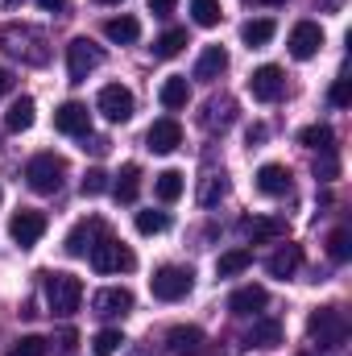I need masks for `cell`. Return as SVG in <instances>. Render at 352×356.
<instances>
[{"label": "cell", "instance_id": "1", "mask_svg": "<svg viewBox=\"0 0 352 356\" xmlns=\"http://www.w3.org/2000/svg\"><path fill=\"white\" fill-rule=\"evenodd\" d=\"M79 302H83V282H79L75 273H46V307H50L58 319L75 315Z\"/></svg>", "mask_w": 352, "mask_h": 356}, {"label": "cell", "instance_id": "2", "mask_svg": "<svg viewBox=\"0 0 352 356\" xmlns=\"http://www.w3.org/2000/svg\"><path fill=\"white\" fill-rule=\"evenodd\" d=\"M25 182H29V191H38V195L63 191V182H67V158H58V154H38V158H29Z\"/></svg>", "mask_w": 352, "mask_h": 356}, {"label": "cell", "instance_id": "3", "mask_svg": "<svg viewBox=\"0 0 352 356\" xmlns=\"http://www.w3.org/2000/svg\"><path fill=\"white\" fill-rule=\"evenodd\" d=\"M307 336H311L319 348H340L344 336H349V319H344V311H340V307H319V311H311V319H307Z\"/></svg>", "mask_w": 352, "mask_h": 356}, {"label": "cell", "instance_id": "4", "mask_svg": "<svg viewBox=\"0 0 352 356\" xmlns=\"http://www.w3.org/2000/svg\"><path fill=\"white\" fill-rule=\"evenodd\" d=\"M0 46H4L13 58H21V63H33V67H42V63L50 58V50H46V38H42L38 29H17V25H8V29H0Z\"/></svg>", "mask_w": 352, "mask_h": 356}, {"label": "cell", "instance_id": "5", "mask_svg": "<svg viewBox=\"0 0 352 356\" xmlns=\"http://www.w3.org/2000/svg\"><path fill=\"white\" fill-rule=\"evenodd\" d=\"M191 286H195V273H191L186 266H162L154 277H150V290H154V298H162V302L186 298Z\"/></svg>", "mask_w": 352, "mask_h": 356}, {"label": "cell", "instance_id": "6", "mask_svg": "<svg viewBox=\"0 0 352 356\" xmlns=\"http://www.w3.org/2000/svg\"><path fill=\"white\" fill-rule=\"evenodd\" d=\"M88 257H91V269H95V273H129V269L137 266L133 249L120 245V241H112V236H104Z\"/></svg>", "mask_w": 352, "mask_h": 356}, {"label": "cell", "instance_id": "7", "mask_svg": "<svg viewBox=\"0 0 352 356\" xmlns=\"http://www.w3.org/2000/svg\"><path fill=\"white\" fill-rule=\"evenodd\" d=\"M99 63H104V50L91 38H75L67 46V75H71V83H88V75L99 71Z\"/></svg>", "mask_w": 352, "mask_h": 356}, {"label": "cell", "instance_id": "8", "mask_svg": "<svg viewBox=\"0 0 352 356\" xmlns=\"http://www.w3.org/2000/svg\"><path fill=\"white\" fill-rule=\"evenodd\" d=\"M95 108H99L112 124H125V120H133L137 99H133V91L125 88V83H108V88H99V95H95Z\"/></svg>", "mask_w": 352, "mask_h": 356}, {"label": "cell", "instance_id": "9", "mask_svg": "<svg viewBox=\"0 0 352 356\" xmlns=\"http://www.w3.org/2000/svg\"><path fill=\"white\" fill-rule=\"evenodd\" d=\"M8 236H13L21 249H33V245L46 236V216H42V211H29V207H21V211L8 220Z\"/></svg>", "mask_w": 352, "mask_h": 356}, {"label": "cell", "instance_id": "10", "mask_svg": "<svg viewBox=\"0 0 352 356\" xmlns=\"http://www.w3.org/2000/svg\"><path fill=\"white\" fill-rule=\"evenodd\" d=\"M91 311H95L99 319H120V315L133 311V294H129L125 286H104V290L91 294Z\"/></svg>", "mask_w": 352, "mask_h": 356}, {"label": "cell", "instance_id": "11", "mask_svg": "<svg viewBox=\"0 0 352 356\" xmlns=\"http://www.w3.org/2000/svg\"><path fill=\"white\" fill-rule=\"evenodd\" d=\"M99 241H104V220H99V216H88V220H79V224L67 232V253H71V257H88Z\"/></svg>", "mask_w": 352, "mask_h": 356}, {"label": "cell", "instance_id": "12", "mask_svg": "<svg viewBox=\"0 0 352 356\" xmlns=\"http://www.w3.org/2000/svg\"><path fill=\"white\" fill-rule=\"evenodd\" d=\"M54 129H58V133H67V137H88V133H91L88 104H79V99L58 104V112H54Z\"/></svg>", "mask_w": 352, "mask_h": 356}, {"label": "cell", "instance_id": "13", "mask_svg": "<svg viewBox=\"0 0 352 356\" xmlns=\"http://www.w3.org/2000/svg\"><path fill=\"white\" fill-rule=\"evenodd\" d=\"M145 145H150L154 154H175L178 145H182V124H178L175 116L154 120V124H150V133H145Z\"/></svg>", "mask_w": 352, "mask_h": 356}, {"label": "cell", "instance_id": "14", "mask_svg": "<svg viewBox=\"0 0 352 356\" xmlns=\"http://www.w3.org/2000/svg\"><path fill=\"white\" fill-rule=\"evenodd\" d=\"M286 88V79H282V67H273V63H265L257 67L253 75H249V91H253V99H262V104H273L278 95Z\"/></svg>", "mask_w": 352, "mask_h": 356}, {"label": "cell", "instance_id": "15", "mask_svg": "<svg viewBox=\"0 0 352 356\" xmlns=\"http://www.w3.org/2000/svg\"><path fill=\"white\" fill-rule=\"evenodd\" d=\"M319 46H323V29H319L315 21H298V25L290 29V54H294V58H315Z\"/></svg>", "mask_w": 352, "mask_h": 356}, {"label": "cell", "instance_id": "16", "mask_svg": "<svg viewBox=\"0 0 352 356\" xmlns=\"http://www.w3.org/2000/svg\"><path fill=\"white\" fill-rule=\"evenodd\" d=\"M265 302H269V290L265 286H241V290H232V298H228V311L232 315H241V319H249V315H257Z\"/></svg>", "mask_w": 352, "mask_h": 356}, {"label": "cell", "instance_id": "17", "mask_svg": "<svg viewBox=\"0 0 352 356\" xmlns=\"http://www.w3.org/2000/svg\"><path fill=\"white\" fill-rule=\"evenodd\" d=\"M257 191L262 195H290V170L282 166V162H265L262 170H257Z\"/></svg>", "mask_w": 352, "mask_h": 356}, {"label": "cell", "instance_id": "18", "mask_svg": "<svg viewBox=\"0 0 352 356\" xmlns=\"http://www.w3.org/2000/svg\"><path fill=\"white\" fill-rule=\"evenodd\" d=\"M228 71V50L224 46H207L195 63V79H220Z\"/></svg>", "mask_w": 352, "mask_h": 356}, {"label": "cell", "instance_id": "19", "mask_svg": "<svg viewBox=\"0 0 352 356\" xmlns=\"http://www.w3.org/2000/svg\"><path fill=\"white\" fill-rule=\"evenodd\" d=\"M137 191H141V166L137 162H125L116 182H112V195H116V203H133Z\"/></svg>", "mask_w": 352, "mask_h": 356}, {"label": "cell", "instance_id": "20", "mask_svg": "<svg viewBox=\"0 0 352 356\" xmlns=\"http://www.w3.org/2000/svg\"><path fill=\"white\" fill-rule=\"evenodd\" d=\"M166 344H170L175 356H199L203 353V332L199 327H170Z\"/></svg>", "mask_w": 352, "mask_h": 356}, {"label": "cell", "instance_id": "21", "mask_svg": "<svg viewBox=\"0 0 352 356\" xmlns=\"http://www.w3.org/2000/svg\"><path fill=\"white\" fill-rule=\"evenodd\" d=\"M298 266H303V249H298V245H282V249L265 261V269H269L273 277H294Z\"/></svg>", "mask_w": 352, "mask_h": 356}, {"label": "cell", "instance_id": "22", "mask_svg": "<svg viewBox=\"0 0 352 356\" xmlns=\"http://www.w3.org/2000/svg\"><path fill=\"white\" fill-rule=\"evenodd\" d=\"M104 38L116 42V46H133V42L141 38V21H137V17H112V21L104 25Z\"/></svg>", "mask_w": 352, "mask_h": 356}, {"label": "cell", "instance_id": "23", "mask_svg": "<svg viewBox=\"0 0 352 356\" xmlns=\"http://www.w3.org/2000/svg\"><path fill=\"white\" fill-rule=\"evenodd\" d=\"M232 120H237V104H232L228 95L207 99V112H203V124H207V129H228Z\"/></svg>", "mask_w": 352, "mask_h": 356}, {"label": "cell", "instance_id": "24", "mask_svg": "<svg viewBox=\"0 0 352 356\" xmlns=\"http://www.w3.org/2000/svg\"><path fill=\"white\" fill-rule=\"evenodd\" d=\"M158 99H162V108L166 112H178V108H186V99H191V88H186V75H170L162 91H158Z\"/></svg>", "mask_w": 352, "mask_h": 356}, {"label": "cell", "instance_id": "25", "mask_svg": "<svg viewBox=\"0 0 352 356\" xmlns=\"http://www.w3.org/2000/svg\"><path fill=\"white\" fill-rule=\"evenodd\" d=\"M33 99L29 95H21V99H13L8 104V116H4V124H8V133H25V129H33Z\"/></svg>", "mask_w": 352, "mask_h": 356}, {"label": "cell", "instance_id": "26", "mask_svg": "<svg viewBox=\"0 0 352 356\" xmlns=\"http://www.w3.org/2000/svg\"><path fill=\"white\" fill-rule=\"evenodd\" d=\"M273 21L269 17H257V21H245L241 25V42L249 46V50H262V46H269V38H273Z\"/></svg>", "mask_w": 352, "mask_h": 356}, {"label": "cell", "instance_id": "27", "mask_svg": "<svg viewBox=\"0 0 352 356\" xmlns=\"http://www.w3.org/2000/svg\"><path fill=\"white\" fill-rule=\"evenodd\" d=\"M241 232H245L253 245H262V241H278V236H286V224H282V220H245Z\"/></svg>", "mask_w": 352, "mask_h": 356}, {"label": "cell", "instance_id": "28", "mask_svg": "<svg viewBox=\"0 0 352 356\" xmlns=\"http://www.w3.org/2000/svg\"><path fill=\"white\" fill-rule=\"evenodd\" d=\"M224 195H228V175H224V170H220V175L211 170V175H203V178H199V203H203V207L220 203Z\"/></svg>", "mask_w": 352, "mask_h": 356}, {"label": "cell", "instance_id": "29", "mask_svg": "<svg viewBox=\"0 0 352 356\" xmlns=\"http://www.w3.org/2000/svg\"><path fill=\"white\" fill-rule=\"evenodd\" d=\"M249 266H253V253H249V249H228V253H220L216 273H220V277H232V273H245Z\"/></svg>", "mask_w": 352, "mask_h": 356}, {"label": "cell", "instance_id": "30", "mask_svg": "<svg viewBox=\"0 0 352 356\" xmlns=\"http://www.w3.org/2000/svg\"><path fill=\"white\" fill-rule=\"evenodd\" d=\"M249 344H257V348H273V344H282V323H278V319H257L253 332H249Z\"/></svg>", "mask_w": 352, "mask_h": 356}, {"label": "cell", "instance_id": "31", "mask_svg": "<svg viewBox=\"0 0 352 356\" xmlns=\"http://www.w3.org/2000/svg\"><path fill=\"white\" fill-rule=\"evenodd\" d=\"M307 149H319V154H328V149H336V133L328 129V124H311V129H303V137H298Z\"/></svg>", "mask_w": 352, "mask_h": 356}, {"label": "cell", "instance_id": "32", "mask_svg": "<svg viewBox=\"0 0 352 356\" xmlns=\"http://www.w3.org/2000/svg\"><path fill=\"white\" fill-rule=\"evenodd\" d=\"M133 224H137V232H141V236H158V232H166V228H170V216L150 207V211H137V220H133Z\"/></svg>", "mask_w": 352, "mask_h": 356}, {"label": "cell", "instance_id": "33", "mask_svg": "<svg viewBox=\"0 0 352 356\" xmlns=\"http://www.w3.org/2000/svg\"><path fill=\"white\" fill-rule=\"evenodd\" d=\"M182 46H186V29H166L154 42V58H175V54H182Z\"/></svg>", "mask_w": 352, "mask_h": 356}, {"label": "cell", "instance_id": "34", "mask_svg": "<svg viewBox=\"0 0 352 356\" xmlns=\"http://www.w3.org/2000/svg\"><path fill=\"white\" fill-rule=\"evenodd\" d=\"M182 186H186V182H182L178 170H162V175L154 178V191H158V199H162V203H175L178 195H182Z\"/></svg>", "mask_w": 352, "mask_h": 356}, {"label": "cell", "instance_id": "35", "mask_svg": "<svg viewBox=\"0 0 352 356\" xmlns=\"http://www.w3.org/2000/svg\"><path fill=\"white\" fill-rule=\"evenodd\" d=\"M191 17H195V25H203V29H211V25H220V0H191Z\"/></svg>", "mask_w": 352, "mask_h": 356}, {"label": "cell", "instance_id": "36", "mask_svg": "<svg viewBox=\"0 0 352 356\" xmlns=\"http://www.w3.org/2000/svg\"><path fill=\"white\" fill-rule=\"evenodd\" d=\"M120 344H125V336H120L116 327H104V332L91 340V353H95V356H112L116 348H120Z\"/></svg>", "mask_w": 352, "mask_h": 356}, {"label": "cell", "instance_id": "37", "mask_svg": "<svg viewBox=\"0 0 352 356\" xmlns=\"http://www.w3.org/2000/svg\"><path fill=\"white\" fill-rule=\"evenodd\" d=\"M328 253H332L336 261H349V257H352V236H349V228H336V232L328 236Z\"/></svg>", "mask_w": 352, "mask_h": 356}, {"label": "cell", "instance_id": "38", "mask_svg": "<svg viewBox=\"0 0 352 356\" xmlns=\"http://www.w3.org/2000/svg\"><path fill=\"white\" fill-rule=\"evenodd\" d=\"M8 356H46V340H42V336H21V340L8 348Z\"/></svg>", "mask_w": 352, "mask_h": 356}, {"label": "cell", "instance_id": "39", "mask_svg": "<svg viewBox=\"0 0 352 356\" xmlns=\"http://www.w3.org/2000/svg\"><path fill=\"white\" fill-rule=\"evenodd\" d=\"M108 191V175L104 170H88L83 175V195H104Z\"/></svg>", "mask_w": 352, "mask_h": 356}, {"label": "cell", "instance_id": "40", "mask_svg": "<svg viewBox=\"0 0 352 356\" xmlns=\"http://www.w3.org/2000/svg\"><path fill=\"white\" fill-rule=\"evenodd\" d=\"M332 104H336V108H349V104H352L349 79H336V83H332Z\"/></svg>", "mask_w": 352, "mask_h": 356}, {"label": "cell", "instance_id": "41", "mask_svg": "<svg viewBox=\"0 0 352 356\" xmlns=\"http://www.w3.org/2000/svg\"><path fill=\"white\" fill-rule=\"evenodd\" d=\"M336 170H340V162H336V154L328 149V154H323V162H315V175H319V178H336Z\"/></svg>", "mask_w": 352, "mask_h": 356}, {"label": "cell", "instance_id": "42", "mask_svg": "<svg viewBox=\"0 0 352 356\" xmlns=\"http://www.w3.org/2000/svg\"><path fill=\"white\" fill-rule=\"evenodd\" d=\"M175 4H178V0H150V13H154V17H170V13H175Z\"/></svg>", "mask_w": 352, "mask_h": 356}, {"label": "cell", "instance_id": "43", "mask_svg": "<svg viewBox=\"0 0 352 356\" xmlns=\"http://www.w3.org/2000/svg\"><path fill=\"white\" fill-rule=\"evenodd\" d=\"M13 91V71H0V99Z\"/></svg>", "mask_w": 352, "mask_h": 356}, {"label": "cell", "instance_id": "44", "mask_svg": "<svg viewBox=\"0 0 352 356\" xmlns=\"http://www.w3.org/2000/svg\"><path fill=\"white\" fill-rule=\"evenodd\" d=\"M75 340H79V336H75V332H71V327H67V332H63V336H58V348H75Z\"/></svg>", "mask_w": 352, "mask_h": 356}, {"label": "cell", "instance_id": "45", "mask_svg": "<svg viewBox=\"0 0 352 356\" xmlns=\"http://www.w3.org/2000/svg\"><path fill=\"white\" fill-rule=\"evenodd\" d=\"M38 4H42L46 13H63V8H67V0H38Z\"/></svg>", "mask_w": 352, "mask_h": 356}, {"label": "cell", "instance_id": "46", "mask_svg": "<svg viewBox=\"0 0 352 356\" xmlns=\"http://www.w3.org/2000/svg\"><path fill=\"white\" fill-rule=\"evenodd\" d=\"M83 149H91V154H104V149H108V141H104V137H91Z\"/></svg>", "mask_w": 352, "mask_h": 356}, {"label": "cell", "instance_id": "47", "mask_svg": "<svg viewBox=\"0 0 352 356\" xmlns=\"http://www.w3.org/2000/svg\"><path fill=\"white\" fill-rule=\"evenodd\" d=\"M253 141H265V129H262V124H253V129H249V145H253Z\"/></svg>", "mask_w": 352, "mask_h": 356}, {"label": "cell", "instance_id": "48", "mask_svg": "<svg viewBox=\"0 0 352 356\" xmlns=\"http://www.w3.org/2000/svg\"><path fill=\"white\" fill-rule=\"evenodd\" d=\"M21 4H25V0H4V8H8V13H17Z\"/></svg>", "mask_w": 352, "mask_h": 356}, {"label": "cell", "instance_id": "49", "mask_svg": "<svg viewBox=\"0 0 352 356\" xmlns=\"http://www.w3.org/2000/svg\"><path fill=\"white\" fill-rule=\"evenodd\" d=\"M336 4H340V0H323V8H336Z\"/></svg>", "mask_w": 352, "mask_h": 356}, {"label": "cell", "instance_id": "50", "mask_svg": "<svg viewBox=\"0 0 352 356\" xmlns=\"http://www.w3.org/2000/svg\"><path fill=\"white\" fill-rule=\"evenodd\" d=\"M253 4H282V0H253Z\"/></svg>", "mask_w": 352, "mask_h": 356}, {"label": "cell", "instance_id": "51", "mask_svg": "<svg viewBox=\"0 0 352 356\" xmlns=\"http://www.w3.org/2000/svg\"><path fill=\"white\" fill-rule=\"evenodd\" d=\"M95 4H120V0H95Z\"/></svg>", "mask_w": 352, "mask_h": 356}, {"label": "cell", "instance_id": "52", "mask_svg": "<svg viewBox=\"0 0 352 356\" xmlns=\"http://www.w3.org/2000/svg\"><path fill=\"white\" fill-rule=\"evenodd\" d=\"M0 203H4V191H0Z\"/></svg>", "mask_w": 352, "mask_h": 356}]
</instances>
